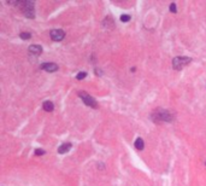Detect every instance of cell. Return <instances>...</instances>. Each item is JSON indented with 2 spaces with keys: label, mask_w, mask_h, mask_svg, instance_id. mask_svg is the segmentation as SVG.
Here are the masks:
<instances>
[{
  "label": "cell",
  "mask_w": 206,
  "mask_h": 186,
  "mask_svg": "<svg viewBox=\"0 0 206 186\" xmlns=\"http://www.w3.org/2000/svg\"><path fill=\"white\" fill-rule=\"evenodd\" d=\"M153 120L156 121H165V122H171L174 120V116L170 114L168 110H163V109H159L156 111V114L153 116Z\"/></svg>",
  "instance_id": "cell-1"
},
{
  "label": "cell",
  "mask_w": 206,
  "mask_h": 186,
  "mask_svg": "<svg viewBox=\"0 0 206 186\" xmlns=\"http://www.w3.org/2000/svg\"><path fill=\"white\" fill-rule=\"evenodd\" d=\"M79 96H80V98L83 100V103H84L87 106H91V108H94V109L98 108V103L95 101V99H94L91 94H88L87 92L80 91V92H79Z\"/></svg>",
  "instance_id": "cell-2"
},
{
  "label": "cell",
  "mask_w": 206,
  "mask_h": 186,
  "mask_svg": "<svg viewBox=\"0 0 206 186\" xmlns=\"http://www.w3.org/2000/svg\"><path fill=\"white\" fill-rule=\"evenodd\" d=\"M191 60H192V59L189 57H175L172 59V67H174V69L180 70V69H182L183 67H186L187 64H189Z\"/></svg>",
  "instance_id": "cell-3"
},
{
  "label": "cell",
  "mask_w": 206,
  "mask_h": 186,
  "mask_svg": "<svg viewBox=\"0 0 206 186\" xmlns=\"http://www.w3.org/2000/svg\"><path fill=\"white\" fill-rule=\"evenodd\" d=\"M50 35H51V39L55 40V41H62L65 36V33L62 30V29H52L50 31Z\"/></svg>",
  "instance_id": "cell-4"
},
{
  "label": "cell",
  "mask_w": 206,
  "mask_h": 186,
  "mask_svg": "<svg viewBox=\"0 0 206 186\" xmlns=\"http://www.w3.org/2000/svg\"><path fill=\"white\" fill-rule=\"evenodd\" d=\"M40 68H41L42 70L48 72H55L58 70V65L55 63H42L41 65H40Z\"/></svg>",
  "instance_id": "cell-5"
},
{
  "label": "cell",
  "mask_w": 206,
  "mask_h": 186,
  "mask_svg": "<svg viewBox=\"0 0 206 186\" xmlns=\"http://www.w3.org/2000/svg\"><path fill=\"white\" fill-rule=\"evenodd\" d=\"M41 52H42L41 46H39V45H31V46H29V55H31V56H39V55H41Z\"/></svg>",
  "instance_id": "cell-6"
},
{
  "label": "cell",
  "mask_w": 206,
  "mask_h": 186,
  "mask_svg": "<svg viewBox=\"0 0 206 186\" xmlns=\"http://www.w3.org/2000/svg\"><path fill=\"white\" fill-rule=\"evenodd\" d=\"M42 108H43V110H45V111H48V113H51V111H53V109H55V105H53V103H52V101H50V100H46V101L42 104Z\"/></svg>",
  "instance_id": "cell-7"
},
{
  "label": "cell",
  "mask_w": 206,
  "mask_h": 186,
  "mask_svg": "<svg viewBox=\"0 0 206 186\" xmlns=\"http://www.w3.org/2000/svg\"><path fill=\"white\" fill-rule=\"evenodd\" d=\"M70 149H71V144L70 143L63 144V145H60L58 147V154H65V152H68Z\"/></svg>",
  "instance_id": "cell-8"
},
{
  "label": "cell",
  "mask_w": 206,
  "mask_h": 186,
  "mask_svg": "<svg viewBox=\"0 0 206 186\" xmlns=\"http://www.w3.org/2000/svg\"><path fill=\"white\" fill-rule=\"evenodd\" d=\"M134 145H135V147H136L137 150H142L145 147V143H143V140L141 138H137L136 140H135V143H134Z\"/></svg>",
  "instance_id": "cell-9"
},
{
  "label": "cell",
  "mask_w": 206,
  "mask_h": 186,
  "mask_svg": "<svg viewBox=\"0 0 206 186\" xmlns=\"http://www.w3.org/2000/svg\"><path fill=\"white\" fill-rule=\"evenodd\" d=\"M19 36H21V39H23V40H28V39L31 38V34H30V33H21Z\"/></svg>",
  "instance_id": "cell-10"
},
{
  "label": "cell",
  "mask_w": 206,
  "mask_h": 186,
  "mask_svg": "<svg viewBox=\"0 0 206 186\" xmlns=\"http://www.w3.org/2000/svg\"><path fill=\"white\" fill-rule=\"evenodd\" d=\"M86 76H87V72H79V74L76 75V79H77V80H83Z\"/></svg>",
  "instance_id": "cell-11"
},
{
  "label": "cell",
  "mask_w": 206,
  "mask_h": 186,
  "mask_svg": "<svg viewBox=\"0 0 206 186\" xmlns=\"http://www.w3.org/2000/svg\"><path fill=\"white\" fill-rule=\"evenodd\" d=\"M121 21L122 22H129L130 21V16L129 14H122L121 16Z\"/></svg>",
  "instance_id": "cell-12"
},
{
  "label": "cell",
  "mask_w": 206,
  "mask_h": 186,
  "mask_svg": "<svg viewBox=\"0 0 206 186\" xmlns=\"http://www.w3.org/2000/svg\"><path fill=\"white\" fill-rule=\"evenodd\" d=\"M45 154V150H42V149H38V150H35V155H38V156H42Z\"/></svg>",
  "instance_id": "cell-13"
},
{
  "label": "cell",
  "mask_w": 206,
  "mask_h": 186,
  "mask_svg": "<svg viewBox=\"0 0 206 186\" xmlns=\"http://www.w3.org/2000/svg\"><path fill=\"white\" fill-rule=\"evenodd\" d=\"M170 11L171 12H177V10H176V4H170Z\"/></svg>",
  "instance_id": "cell-14"
}]
</instances>
